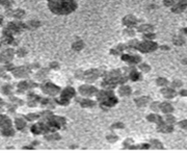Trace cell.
Instances as JSON below:
<instances>
[{
  "mask_svg": "<svg viewBox=\"0 0 187 153\" xmlns=\"http://www.w3.org/2000/svg\"><path fill=\"white\" fill-rule=\"evenodd\" d=\"M2 22H3V18L2 17H0V25L2 24Z\"/></svg>",
  "mask_w": 187,
  "mask_h": 153,
  "instance_id": "57",
  "label": "cell"
},
{
  "mask_svg": "<svg viewBox=\"0 0 187 153\" xmlns=\"http://www.w3.org/2000/svg\"><path fill=\"white\" fill-rule=\"evenodd\" d=\"M83 47H84L83 42H82V41H78V42H75V43L73 44L72 48H73L74 50H76V51H80V50H81Z\"/></svg>",
  "mask_w": 187,
  "mask_h": 153,
  "instance_id": "28",
  "label": "cell"
},
{
  "mask_svg": "<svg viewBox=\"0 0 187 153\" xmlns=\"http://www.w3.org/2000/svg\"><path fill=\"white\" fill-rule=\"evenodd\" d=\"M25 118H26L28 121H33V120H36V119H38V115H36V114H28Z\"/></svg>",
  "mask_w": 187,
  "mask_h": 153,
  "instance_id": "39",
  "label": "cell"
},
{
  "mask_svg": "<svg viewBox=\"0 0 187 153\" xmlns=\"http://www.w3.org/2000/svg\"><path fill=\"white\" fill-rule=\"evenodd\" d=\"M41 25V23L38 21H36V20H32V21H29L27 23V26H28V28H38V26Z\"/></svg>",
  "mask_w": 187,
  "mask_h": 153,
  "instance_id": "30",
  "label": "cell"
},
{
  "mask_svg": "<svg viewBox=\"0 0 187 153\" xmlns=\"http://www.w3.org/2000/svg\"><path fill=\"white\" fill-rule=\"evenodd\" d=\"M117 99L114 97V96H112V97H110V98L108 99V100H106V101L102 102V107H110V106H113L114 104H117Z\"/></svg>",
  "mask_w": 187,
  "mask_h": 153,
  "instance_id": "17",
  "label": "cell"
},
{
  "mask_svg": "<svg viewBox=\"0 0 187 153\" xmlns=\"http://www.w3.org/2000/svg\"><path fill=\"white\" fill-rule=\"evenodd\" d=\"M124 33H128L127 36H133V35H134V31L131 29H128V30H125Z\"/></svg>",
  "mask_w": 187,
  "mask_h": 153,
  "instance_id": "49",
  "label": "cell"
},
{
  "mask_svg": "<svg viewBox=\"0 0 187 153\" xmlns=\"http://www.w3.org/2000/svg\"><path fill=\"white\" fill-rule=\"evenodd\" d=\"M162 49H168V47H166V46H162Z\"/></svg>",
  "mask_w": 187,
  "mask_h": 153,
  "instance_id": "58",
  "label": "cell"
},
{
  "mask_svg": "<svg viewBox=\"0 0 187 153\" xmlns=\"http://www.w3.org/2000/svg\"><path fill=\"white\" fill-rule=\"evenodd\" d=\"M180 93H181V95H183V96H187V91H181Z\"/></svg>",
  "mask_w": 187,
  "mask_h": 153,
  "instance_id": "55",
  "label": "cell"
},
{
  "mask_svg": "<svg viewBox=\"0 0 187 153\" xmlns=\"http://www.w3.org/2000/svg\"><path fill=\"white\" fill-rule=\"evenodd\" d=\"M100 75V72L97 69H92V70H87L86 72L83 73V78L87 81H94L97 79L98 76Z\"/></svg>",
  "mask_w": 187,
  "mask_h": 153,
  "instance_id": "5",
  "label": "cell"
},
{
  "mask_svg": "<svg viewBox=\"0 0 187 153\" xmlns=\"http://www.w3.org/2000/svg\"><path fill=\"white\" fill-rule=\"evenodd\" d=\"M11 85H3L2 87V89H1V91H2V93L4 94V95H9V94L11 93Z\"/></svg>",
  "mask_w": 187,
  "mask_h": 153,
  "instance_id": "32",
  "label": "cell"
},
{
  "mask_svg": "<svg viewBox=\"0 0 187 153\" xmlns=\"http://www.w3.org/2000/svg\"><path fill=\"white\" fill-rule=\"evenodd\" d=\"M136 23H137V19H136L134 16H131V15H129V16H126L123 19V24L126 25V26H133V25H135Z\"/></svg>",
  "mask_w": 187,
  "mask_h": 153,
  "instance_id": "11",
  "label": "cell"
},
{
  "mask_svg": "<svg viewBox=\"0 0 187 153\" xmlns=\"http://www.w3.org/2000/svg\"><path fill=\"white\" fill-rule=\"evenodd\" d=\"M3 104H4V102H3V100H2V99H0V107L2 106Z\"/></svg>",
  "mask_w": 187,
  "mask_h": 153,
  "instance_id": "56",
  "label": "cell"
},
{
  "mask_svg": "<svg viewBox=\"0 0 187 153\" xmlns=\"http://www.w3.org/2000/svg\"><path fill=\"white\" fill-rule=\"evenodd\" d=\"M35 83H32V82H27V81H22L18 85V87H19V92H24L25 90H27L29 87H34Z\"/></svg>",
  "mask_w": 187,
  "mask_h": 153,
  "instance_id": "15",
  "label": "cell"
},
{
  "mask_svg": "<svg viewBox=\"0 0 187 153\" xmlns=\"http://www.w3.org/2000/svg\"><path fill=\"white\" fill-rule=\"evenodd\" d=\"M31 132L34 134H40L41 132H43V128H42L41 124H35V125L31 126Z\"/></svg>",
  "mask_w": 187,
  "mask_h": 153,
  "instance_id": "24",
  "label": "cell"
},
{
  "mask_svg": "<svg viewBox=\"0 0 187 153\" xmlns=\"http://www.w3.org/2000/svg\"><path fill=\"white\" fill-rule=\"evenodd\" d=\"M79 92L81 93V95L92 96L95 93H97V89H96L95 87H92V85H82V87H79Z\"/></svg>",
  "mask_w": 187,
  "mask_h": 153,
  "instance_id": "7",
  "label": "cell"
},
{
  "mask_svg": "<svg viewBox=\"0 0 187 153\" xmlns=\"http://www.w3.org/2000/svg\"><path fill=\"white\" fill-rule=\"evenodd\" d=\"M165 121L168 124H173L175 123V118H173V116H167V117L165 118Z\"/></svg>",
  "mask_w": 187,
  "mask_h": 153,
  "instance_id": "42",
  "label": "cell"
},
{
  "mask_svg": "<svg viewBox=\"0 0 187 153\" xmlns=\"http://www.w3.org/2000/svg\"><path fill=\"white\" fill-rule=\"evenodd\" d=\"M173 43L176 44V45H183L184 44V39L182 38V37H176V38H173Z\"/></svg>",
  "mask_w": 187,
  "mask_h": 153,
  "instance_id": "34",
  "label": "cell"
},
{
  "mask_svg": "<svg viewBox=\"0 0 187 153\" xmlns=\"http://www.w3.org/2000/svg\"><path fill=\"white\" fill-rule=\"evenodd\" d=\"M15 124H16V128L19 129V130H22L26 126V122L22 118H17L16 120H15Z\"/></svg>",
  "mask_w": 187,
  "mask_h": 153,
  "instance_id": "19",
  "label": "cell"
},
{
  "mask_svg": "<svg viewBox=\"0 0 187 153\" xmlns=\"http://www.w3.org/2000/svg\"><path fill=\"white\" fill-rule=\"evenodd\" d=\"M0 4L5 7H9L11 5V0H0Z\"/></svg>",
  "mask_w": 187,
  "mask_h": 153,
  "instance_id": "40",
  "label": "cell"
},
{
  "mask_svg": "<svg viewBox=\"0 0 187 153\" xmlns=\"http://www.w3.org/2000/svg\"><path fill=\"white\" fill-rule=\"evenodd\" d=\"M26 53H27V52H26V50L25 49H19L18 51H17V54L19 55V56H24Z\"/></svg>",
  "mask_w": 187,
  "mask_h": 153,
  "instance_id": "46",
  "label": "cell"
},
{
  "mask_svg": "<svg viewBox=\"0 0 187 153\" xmlns=\"http://www.w3.org/2000/svg\"><path fill=\"white\" fill-rule=\"evenodd\" d=\"M13 74L15 77H26L29 74V69L27 67H18V68L13 70Z\"/></svg>",
  "mask_w": 187,
  "mask_h": 153,
  "instance_id": "9",
  "label": "cell"
},
{
  "mask_svg": "<svg viewBox=\"0 0 187 153\" xmlns=\"http://www.w3.org/2000/svg\"><path fill=\"white\" fill-rule=\"evenodd\" d=\"M183 31H184V32H185V33H186V35H187V28H185V29L183 30Z\"/></svg>",
  "mask_w": 187,
  "mask_h": 153,
  "instance_id": "59",
  "label": "cell"
},
{
  "mask_svg": "<svg viewBox=\"0 0 187 153\" xmlns=\"http://www.w3.org/2000/svg\"><path fill=\"white\" fill-rule=\"evenodd\" d=\"M1 42H2L3 44H11L14 42V38H13V36L4 35V36L2 37V39H1Z\"/></svg>",
  "mask_w": 187,
  "mask_h": 153,
  "instance_id": "27",
  "label": "cell"
},
{
  "mask_svg": "<svg viewBox=\"0 0 187 153\" xmlns=\"http://www.w3.org/2000/svg\"><path fill=\"white\" fill-rule=\"evenodd\" d=\"M139 69L144 72H149L150 71V66L146 65V64H141V65L139 66Z\"/></svg>",
  "mask_w": 187,
  "mask_h": 153,
  "instance_id": "41",
  "label": "cell"
},
{
  "mask_svg": "<svg viewBox=\"0 0 187 153\" xmlns=\"http://www.w3.org/2000/svg\"><path fill=\"white\" fill-rule=\"evenodd\" d=\"M58 67H59V65H58V64H56V63L51 64V68H53V69H58Z\"/></svg>",
  "mask_w": 187,
  "mask_h": 153,
  "instance_id": "52",
  "label": "cell"
},
{
  "mask_svg": "<svg viewBox=\"0 0 187 153\" xmlns=\"http://www.w3.org/2000/svg\"><path fill=\"white\" fill-rule=\"evenodd\" d=\"M154 27H153L152 25H148V24H144V25H140L138 27V31H150V30H153Z\"/></svg>",
  "mask_w": 187,
  "mask_h": 153,
  "instance_id": "29",
  "label": "cell"
},
{
  "mask_svg": "<svg viewBox=\"0 0 187 153\" xmlns=\"http://www.w3.org/2000/svg\"><path fill=\"white\" fill-rule=\"evenodd\" d=\"M148 120H149L150 122H154V123H158V124L163 123L162 118L160 117V116H158V115H150V116H148Z\"/></svg>",
  "mask_w": 187,
  "mask_h": 153,
  "instance_id": "21",
  "label": "cell"
},
{
  "mask_svg": "<svg viewBox=\"0 0 187 153\" xmlns=\"http://www.w3.org/2000/svg\"><path fill=\"white\" fill-rule=\"evenodd\" d=\"M130 76H131V79H132V80H138L139 78H140L139 74L137 73V72H136L135 70H133V71L131 72V73H130Z\"/></svg>",
  "mask_w": 187,
  "mask_h": 153,
  "instance_id": "36",
  "label": "cell"
},
{
  "mask_svg": "<svg viewBox=\"0 0 187 153\" xmlns=\"http://www.w3.org/2000/svg\"><path fill=\"white\" fill-rule=\"evenodd\" d=\"M150 98L149 97H140V98H137L135 100V103L137 106H144L146 104L149 103Z\"/></svg>",
  "mask_w": 187,
  "mask_h": 153,
  "instance_id": "18",
  "label": "cell"
},
{
  "mask_svg": "<svg viewBox=\"0 0 187 153\" xmlns=\"http://www.w3.org/2000/svg\"><path fill=\"white\" fill-rule=\"evenodd\" d=\"M42 91L47 95L50 96H55L57 95V93L59 92V87H56L55 85L51 83V82H47L45 85H42Z\"/></svg>",
  "mask_w": 187,
  "mask_h": 153,
  "instance_id": "3",
  "label": "cell"
},
{
  "mask_svg": "<svg viewBox=\"0 0 187 153\" xmlns=\"http://www.w3.org/2000/svg\"><path fill=\"white\" fill-rule=\"evenodd\" d=\"M45 139L47 141H52V139H59L60 137L59 135H57V134H49V135H46Z\"/></svg>",
  "mask_w": 187,
  "mask_h": 153,
  "instance_id": "38",
  "label": "cell"
},
{
  "mask_svg": "<svg viewBox=\"0 0 187 153\" xmlns=\"http://www.w3.org/2000/svg\"><path fill=\"white\" fill-rule=\"evenodd\" d=\"M173 3H175L173 0H164V4H165L166 6H173Z\"/></svg>",
  "mask_w": 187,
  "mask_h": 153,
  "instance_id": "48",
  "label": "cell"
},
{
  "mask_svg": "<svg viewBox=\"0 0 187 153\" xmlns=\"http://www.w3.org/2000/svg\"><path fill=\"white\" fill-rule=\"evenodd\" d=\"M1 133L4 135V137H11V135H14L15 133V130L11 128H6V129H1Z\"/></svg>",
  "mask_w": 187,
  "mask_h": 153,
  "instance_id": "26",
  "label": "cell"
},
{
  "mask_svg": "<svg viewBox=\"0 0 187 153\" xmlns=\"http://www.w3.org/2000/svg\"><path fill=\"white\" fill-rule=\"evenodd\" d=\"M117 139V137H115V135H108V137H107V141H108V142H110V143L115 142Z\"/></svg>",
  "mask_w": 187,
  "mask_h": 153,
  "instance_id": "44",
  "label": "cell"
},
{
  "mask_svg": "<svg viewBox=\"0 0 187 153\" xmlns=\"http://www.w3.org/2000/svg\"><path fill=\"white\" fill-rule=\"evenodd\" d=\"M161 93H162V95L164 96V97H166V98H173V97H175V95H176V92L173 90H171V89H163V90L161 91Z\"/></svg>",
  "mask_w": 187,
  "mask_h": 153,
  "instance_id": "22",
  "label": "cell"
},
{
  "mask_svg": "<svg viewBox=\"0 0 187 153\" xmlns=\"http://www.w3.org/2000/svg\"><path fill=\"white\" fill-rule=\"evenodd\" d=\"M95 105V102L92 101V100H88V99H85V100H82L81 102V106L82 107H90Z\"/></svg>",
  "mask_w": 187,
  "mask_h": 153,
  "instance_id": "31",
  "label": "cell"
},
{
  "mask_svg": "<svg viewBox=\"0 0 187 153\" xmlns=\"http://www.w3.org/2000/svg\"><path fill=\"white\" fill-rule=\"evenodd\" d=\"M158 130L163 132V133H169V132H171V131L173 130V126H171V125H165V124L161 123L158 126Z\"/></svg>",
  "mask_w": 187,
  "mask_h": 153,
  "instance_id": "16",
  "label": "cell"
},
{
  "mask_svg": "<svg viewBox=\"0 0 187 153\" xmlns=\"http://www.w3.org/2000/svg\"><path fill=\"white\" fill-rule=\"evenodd\" d=\"M135 48L141 52H152L157 49L158 45L155 42H152V41H144V42H140V43L138 42Z\"/></svg>",
  "mask_w": 187,
  "mask_h": 153,
  "instance_id": "2",
  "label": "cell"
},
{
  "mask_svg": "<svg viewBox=\"0 0 187 153\" xmlns=\"http://www.w3.org/2000/svg\"><path fill=\"white\" fill-rule=\"evenodd\" d=\"M119 94L122 96H129L131 94V87L129 85H123L119 89Z\"/></svg>",
  "mask_w": 187,
  "mask_h": 153,
  "instance_id": "23",
  "label": "cell"
},
{
  "mask_svg": "<svg viewBox=\"0 0 187 153\" xmlns=\"http://www.w3.org/2000/svg\"><path fill=\"white\" fill-rule=\"evenodd\" d=\"M25 15V12L23 11V9H21V8H19V9H16L15 12H13L11 13V16L15 17V18H18V19H21V18H23Z\"/></svg>",
  "mask_w": 187,
  "mask_h": 153,
  "instance_id": "25",
  "label": "cell"
},
{
  "mask_svg": "<svg viewBox=\"0 0 187 153\" xmlns=\"http://www.w3.org/2000/svg\"><path fill=\"white\" fill-rule=\"evenodd\" d=\"M146 39H154V38H155V35H153V33H150V35H146Z\"/></svg>",
  "mask_w": 187,
  "mask_h": 153,
  "instance_id": "53",
  "label": "cell"
},
{
  "mask_svg": "<svg viewBox=\"0 0 187 153\" xmlns=\"http://www.w3.org/2000/svg\"><path fill=\"white\" fill-rule=\"evenodd\" d=\"M179 126L181 128H184V129H187V120H183L181 121L179 123Z\"/></svg>",
  "mask_w": 187,
  "mask_h": 153,
  "instance_id": "43",
  "label": "cell"
},
{
  "mask_svg": "<svg viewBox=\"0 0 187 153\" xmlns=\"http://www.w3.org/2000/svg\"><path fill=\"white\" fill-rule=\"evenodd\" d=\"M156 83H157V85H167V80H166L165 78L160 77V78H158V79L156 80Z\"/></svg>",
  "mask_w": 187,
  "mask_h": 153,
  "instance_id": "37",
  "label": "cell"
},
{
  "mask_svg": "<svg viewBox=\"0 0 187 153\" xmlns=\"http://www.w3.org/2000/svg\"><path fill=\"white\" fill-rule=\"evenodd\" d=\"M122 58L125 62H128V63H131V64L139 63V60H140V58L137 56V55H123Z\"/></svg>",
  "mask_w": 187,
  "mask_h": 153,
  "instance_id": "13",
  "label": "cell"
},
{
  "mask_svg": "<svg viewBox=\"0 0 187 153\" xmlns=\"http://www.w3.org/2000/svg\"><path fill=\"white\" fill-rule=\"evenodd\" d=\"M48 124L52 127L57 128L60 126H63L65 124V120L62 117H51L48 119Z\"/></svg>",
  "mask_w": 187,
  "mask_h": 153,
  "instance_id": "6",
  "label": "cell"
},
{
  "mask_svg": "<svg viewBox=\"0 0 187 153\" xmlns=\"http://www.w3.org/2000/svg\"><path fill=\"white\" fill-rule=\"evenodd\" d=\"M113 94L111 93V92H106V91H102V92H99L97 95V98L98 100H100L101 102H104L106 100H108L110 97H112Z\"/></svg>",
  "mask_w": 187,
  "mask_h": 153,
  "instance_id": "12",
  "label": "cell"
},
{
  "mask_svg": "<svg viewBox=\"0 0 187 153\" xmlns=\"http://www.w3.org/2000/svg\"><path fill=\"white\" fill-rule=\"evenodd\" d=\"M0 128L1 129H6V128H11V121L8 117L4 115L0 116Z\"/></svg>",
  "mask_w": 187,
  "mask_h": 153,
  "instance_id": "10",
  "label": "cell"
},
{
  "mask_svg": "<svg viewBox=\"0 0 187 153\" xmlns=\"http://www.w3.org/2000/svg\"><path fill=\"white\" fill-rule=\"evenodd\" d=\"M74 95H75L74 89H72V87H67V89L63 90V92L61 93V98L70 99V98H72V97H74Z\"/></svg>",
  "mask_w": 187,
  "mask_h": 153,
  "instance_id": "14",
  "label": "cell"
},
{
  "mask_svg": "<svg viewBox=\"0 0 187 153\" xmlns=\"http://www.w3.org/2000/svg\"><path fill=\"white\" fill-rule=\"evenodd\" d=\"M186 7H187V0H178L171 6V12L179 14V13L184 12L186 9Z\"/></svg>",
  "mask_w": 187,
  "mask_h": 153,
  "instance_id": "4",
  "label": "cell"
},
{
  "mask_svg": "<svg viewBox=\"0 0 187 153\" xmlns=\"http://www.w3.org/2000/svg\"><path fill=\"white\" fill-rule=\"evenodd\" d=\"M160 109L162 110L163 112H165V114H168V112H171L173 110V107L171 106L169 103H161L160 104Z\"/></svg>",
  "mask_w": 187,
  "mask_h": 153,
  "instance_id": "20",
  "label": "cell"
},
{
  "mask_svg": "<svg viewBox=\"0 0 187 153\" xmlns=\"http://www.w3.org/2000/svg\"><path fill=\"white\" fill-rule=\"evenodd\" d=\"M49 9L56 15H68L77 8V3L73 0H48Z\"/></svg>",
  "mask_w": 187,
  "mask_h": 153,
  "instance_id": "1",
  "label": "cell"
},
{
  "mask_svg": "<svg viewBox=\"0 0 187 153\" xmlns=\"http://www.w3.org/2000/svg\"><path fill=\"white\" fill-rule=\"evenodd\" d=\"M112 127H113V128H123V127H124V125H123L122 123H117V124H114Z\"/></svg>",
  "mask_w": 187,
  "mask_h": 153,
  "instance_id": "50",
  "label": "cell"
},
{
  "mask_svg": "<svg viewBox=\"0 0 187 153\" xmlns=\"http://www.w3.org/2000/svg\"><path fill=\"white\" fill-rule=\"evenodd\" d=\"M47 75V70H42V71H40L38 74H36V78L38 79H43V78H45Z\"/></svg>",
  "mask_w": 187,
  "mask_h": 153,
  "instance_id": "35",
  "label": "cell"
},
{
  "mask_svg": "<svg viewBox=\"0 0 187 153\" xmlns=\"http://www.w3.org/2000/svg\"><path fill=\"white\" fill-rule=\"evenodd\" d=\"M57 102H58L59 104H62V105H67V104H69L68 99H65V98H61L60 100H57Z\"/></svg>",
  "mask_w": 187,
  "mask_h": 153,
  "instance_id": "47",
  "label": "cell"
},
{
  "mask_svg": "<svg viewBox=\"0 0 187 153\" xmlns=\"http://www.w3.org/2000/svg\"><path fill=\"white\" fill-rule=\"evenodd\" d=\"M151 145H152V147L154 149H163L162 144L159 141H156V139H153L152 142H151Z\"/></svg>",
  "mask_w": 187,
  "mask_h": 153,
  "instance_id": "33",
  "label": "cell"
},
{
  "mask_svg": "<svg viewBox=\"0 0 187 153\" xmlns=\"http://www.w3.org/2000/svg\"><path fill=\"white\" fill-rule=\"evenodd\" d=\"M11 101L15 102V103H18V104H22V100H19V99H16V98H11Z\"/></svg>",
  "mask_w": 187,
  "mask_h": 153,
  "instance_id": "51",
  "label": "cell"
},
{
  "mask_svg": "<svg viewBox=\"0 0 187 153\" xmlns=\"http://www.w3.org/2000/svg\"><path fill=\"white\" fill-rule=\"evenodd\" d=\"M14 50L13 49H6L3 52L0 53V63H7L11 58H14Z\"/></svg>",
  "mask_w": 187,
  "mask_h": 153,
  "instance_id": "8",
  "label": "cell"
},
{
  "mask_svg": "<svg viewBox=\"0 0 187 153\" xmlns=\"http://www.w3.org/2000/svg\"><path fill=\"white\" fill-rule=\"evenodd\" d=\"M151 108L153 109V110H159L160 109V104H158V103H153L152 105H151Z\"/></svg>",
  "mask_w": 187,
  "mask_h": 153,
  "instance_id": "45",
  "label": "cell"
},
{
  "mask_svg": "<svg viewBox=\"0 0 187 153\" xmlns=\"http://www.w3.org/2000/svg\"><path fill=\"white\" fill-rule=\"evenodd\" d=\"M173 83H175V87H180L181 85V82L180 81H175Z\"/></svg>",
  "mask_w": 187,
  "mask_h": 153,
  "instance_id": "54",
  "label": "cell"
}]
</instances>
